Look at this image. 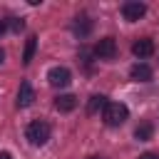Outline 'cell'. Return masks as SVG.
<instances>
[{"label": "cell", "instance_id": "cell-6", "mask_svg": "<svg viewBox=\"0 0 159 159\" xmlns=\"http://www.w3.org/2000/svg\"><path fill=\"white\" fill-rule=\"evenodd\" d=\"M32 102H35V89H32V84H30V82H20V89H17V107L25 109V107H30Z\"/></svg>", "mask_w": 159, "mask_h": 159}, {"label": "cell", "instance_id": "cell-12", "mask_svg": "<svg viewBox=\"0 0 159 159\" xmlns=\"http://www.w3.org/2000/svg\"><path fill=\"white\" fill-rule=\"evenodd\" d=\"M75 35H80V37H87L89 35V30H92V20L89 17H77V22H75Z\"/></svg>", "mask_w": 159, "mask_h": 159}, {"label": "cell", "instance_id": "cell-18", "mask_svg": "<svg viewBox=\"0 0 159 159\" xmlns=\"http://www.w3.org/2000/svg\"><path fill=\"white\" fill-rule=\"evenodd\" d=\"M2 62H5V52L0 50V65H2Z\"/></svg>", "mask_w": 159, "mask_h": 159}, {"label": "cell", "instance_id": "cell-16", "mask_svg": "<svg viewBox=\"0 0 159 159\" xmlns=\"http://www.w3.org/2000/svg\"><path fill=\"white\" fill-rule=\"evenodd\" d=\"M0 159H12V157H10L7 152H0Z\"/></svg>", "mask_w": 159, "mask_h": 159}, {"label": "cell", "instance_id": "cell-15", "mask_svg": "<svg viewBox=\"0 0 159 159\" xmlns=\"http://www.w3.org/2000/svg\"><path fill=\"white\" fill-rule=\"evenodd\" d=\"M139 159H159V157L152 154V152H144V154H139Z\"/></svg>", "mask_w": 159, "mask_h": 159}, {"label": "cell", "instance_id": "cell-1", "mask_svg": "<svg viewBox=\"0 0 159 159\" xmlns=\"http://www.w3.org/2000/svg\"><path fill=\"white\" fill-rule=\"evenodd\" d=\"M127 117H129V109L122 102H107V107L102 109V119L107 127H119L127 122Z\"/></svg>", "mask_w": 159, "mask_h": 159}, {"label": "cell", "instance_id": "cell-13", "mask_svg": "<svg viewBox=\"0 0 159 159\" xmlns=\"http://www.w3.org/2000/svg\"><path fill=\"white\" fill-rule=\"evenodd\" d=\"M107 107V97L104 94H94L92 99H89V104H87V114H97L99 109H104Z\"/></svg>", "mask_w": 159, "mask_h": 159}, {"label": "cell", "instance_id": "cell-8", "mask_svg": "<svg viewBox=\"0 0 159 159\" xmlns=\"http://www.w3.org/2000/svg\"><path fill=\"white\" fill-rule=\"evenodd\" d=\"M129 75H132V80H137V82H149L154 72H152V67H149L147 62H137V65H132Z\"/></svg>", "mask_w": 159, "mask_h": 159}, {"label": "cell", "instance_id": "cell-9", "mask_svg": "<svg viewBox=\"0 0 159 159\" xmlns=\"http://www.w3.org/2000/svg\"><path fill=\"white\" fill-rule=\"evenodd\" d=\"M55 107H57L60 112H72V109L77 107V97H75V94H57V97H55Z\"/></svg>", "mask_w": 159, "mask_h": 159}, {"label": "cell", "instance_id": "cell-19", "mask_svg": "<svg viewBox=\"0 0 159 159\" xmlns=\"http://www.w3.org/2000/svg\"><path fill=\"white\" fill-rule=\"evenodd\" d=\"M87 159H104V157H87Z\"/></svg>", "mask_w": 159, "mask_h": 159}, {"label": "cell", "instance_id": "cell-4", "mask_svg": "<svg viewBox=\"0 0 159 159\" xmlns=\"http://www.w3.org/2000/svg\"><path fill=\"white\" fill-rule=\"evenodd\" d=\"M47 82L52 84V87H67L70 82H72V72L67 70V67H50V72H47Z\"/></svg>", "mask_w": 159, "mask_h": 159}, {"label": "cell", "instance_id": "cell-5", "mask_svg": "<svg viewBox=\"0 0 159 159\" xmlns=\"http://www.w3.org/2000/svg\"><path fill=\"white\" fill-rule=\"evenodd\" d=\"M117 55V42H114V37H102L97 45H94V57H99V60H112Z\"/></svg>", "mask_w": 159, "mask_h": 159}, {"label": "cell", "instance_id": "cell-14", "mask_svg": "<svg viewBox=\"0 0 159 159\" xmlns=\"http://www.w3.org/2000/svg\"><path fill=\"white\" fill-rule=\"evenodd\" d=\"M25 27V22L20 20V17H10V30H15V32H20Z\"/></svg>", "mask_w": 159, "mask_h": 159}, {"label": "cell", "instance_id": "cell-7", "mask_svg": "<svg viewBox=\"0 0 159 159\" xmlns=\"http://www.w3.org/2000/svg\"><path fill=\"white\" fill-rule=\"evenodd\" d=\"M132 52H134V57L144 60V57L154 55V42H152L149 37H139V40H137V42L132 45Z\"/></svg>", "mask_w": 159, "mask_h": 159}, {"label": "cell", "instance_id": "cell-11", "mask_svg": "<svg viewBox=\"0 0 159 159\" xmlns=\"http://www.w3.org/2000/svg\"><path fill=\"white\" fill-rule=\"evenodd\" d=\"M152 134H154V124H152V122H142V124L134 129V137H137L139 142H147V139H152Z\"/></svg>", "mask_w": 159, "mask_h": 159}, {"label": "cell", "instance_id": "cell-10", "mask_svg": "<svg viewBox=\"0 0 159 159\" xmlns=\"http://www.w3.org/2000/svg\"><path fill=\"white\" fill-rule=\"evenodd\" d=\"M35 47H37V35H30L25 42V52H22V65H30L35 57Z\"/></svg>", "mask_w": 159, "mask_h": 159}, {"label": "cell", "instance_id": "cell-3", "mask_svg": "<svg viewBox=\"0 0 159 159\" xmlns=\"http://www.w3.org/2000/svg\"><path fill=\"white\" fill-rule=\"evenodd\" d=\"M144 15H147V5L139 2V0H127V2L122 5V17H124L127 22H137V20H142Z\"/></svg>", "mask_w": 159, "mask_h": 159}, {"label": "cell", "instance_id": "cell-17", "mask_svg": "<svg viewBox=\"0 0 159 159\" xmlns=\"http://www.w3.org/2000/svg\"><path fill=\"white\" fill-rule=\"evenodd\" d=\"M2 32H5V22L0 20V35H2Z\"/></svg>", "mask_w": 159, "mask_h": 159}, {"label": "cell", "instance_id": "cell-2", "mask_svg": "<svg viewBox=\"0 0 159 159\" xmlns=\"http://www.w3.org/2000/svg\"><path fill=\"white\" fill-rule=\"evenodd\" d=\"M50 134H52V129H50V124L42 122V119L30 122V124H27V132H25V137H27V142H30L32 147L47 144V142H50Z\"/></svg>", "mask_w": 159, "mask_h": 159}]
</instances>
